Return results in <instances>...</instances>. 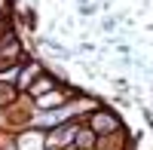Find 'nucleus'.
<instances>
[{
  "instance_id": "obj_1",
  "label": "nucleus",
  "mask_w": 153,
  "mask_h": 150,
  "mask_svg": "<svg viewBox=\"0 0 153 150\" xmlns=\"http://www.w3.org/2000/svg\"><path fill=\"white\" fill-rule=\"evenodd\" d=\"M95 126L98 129H117V120L107 117V114H101V117H95Z\"/></svg>"
},
{
  "instance_id": "obj_3",
  "label": "nucleus",
  "mask_w": 153,
  "mask_h": 150,
  "mask_svg": "<svg viewBox=\"0 0 153 150\" xmlns=\"http://www.w3.org/2000/svg\"><path fill=\"white\" fill-rule=\"evenodd\" d=\"M0 9H3V0H0Z\"/></svg>"
},
{
  "instance_id": "obj_2",
  "label": "nucleus",
  "mask_w": 153,
  "mask_h": 150,
  "mask_svg": "<svg viewBox=\"0 0 153 150\" xmlns=\"http://www.w3.org/2000/svg\"><path fill=\"white\" fill-rule=\"evenodd\" d=\"M9 98H16V89L12 86H0V104H6Z\"/></svg>"
}]
</instances>
